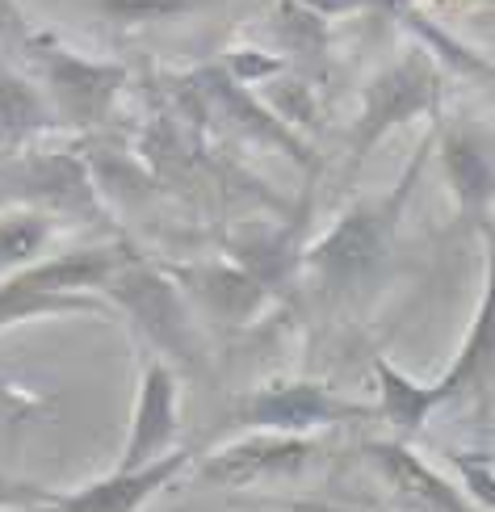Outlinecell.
<instances>
[{
	"instance_id": "2e32d148",
	"label": "cell",
	"mask_w": 495,
	"mask_h": 512,
	"mask_svg": "<svg viewBox=\"0 0 495 512\" xmlns=\"http://www.w3.org/2000/svg\"><path fill=\"white\" fill-rule=\"evenodd\" d=\"M59 126V114L51 97L34 89L26 76L0 68V147H17L42 131Z\"/></svg>"
},
{
	"instance_id": "30bf717a",
	"label": "cell",
	"mask_w": 495,
	"mask_h": 512,
	"mask_svg": "<svg viewBox=\"0 0 495 512\" xmlns=\"http://www.w3.org/2000/svg\"><path fill=\"white\" fill-rule=\"evenodd\" d=\"M361 454L407 512H483L466 496L462 483L433 471L403 437H370L361 445Z\"/></svg>"
},
{
	"instance_id": "e0dca14e",
	"label": "cell",
	"mask_w": 495,
	"mask_h": 512,
	"mask_svg": "<svg viewBox=\"0 0 495 512\" xmlns=\"http://www.w3.org/2000/svg\"><path fill=\"white\" fill-rule=\"evenodd\" d=\"M231 261L244 265L256 282H265L269 290H277L286 282V277L303 265V248H294V240L286 236V231H261V227H248L244 236H235L227 244Z\"/></svg>"
},
{
	"instance_id": "7a4b0ae2",
	"label": "cell",
	"mask_w": 495,
	"mask_h": 512,
	"mask_svg": "<svg viewBox=\"0 0 495 512\" xmlns=\"http://www.w3.org/2000/svg\"><path fill=\"white\" fill-rule=\"evenodd\" d=\"M122 244L76 248L59 256H38L34 265L5 273L0 282V332L26 319L47 315H114V303L101 294L110 273L126 261Z\"/></svg>"
},
{
	"instance_id": "3957f363",
	"label": "cell",
	"mask_w": 495,
	"mask_h": 512,
	"mask_svg": "<svg viewBox=\"0 0 495 512\" xmlns=\"http://www.w3.org/2000/svg\"><path fill=\"white\" fill-rule=\"evenodd\" d=\"M445 105V72L433 59V51H424L420 42H412L399 59H391L374 80L361 89V110L349 126V168H361L370 160L374 147L399 131V126L416 118H437Z\"/></svg>"
},
{
	"instance_id": "8992f818",
	"label": "cell",
	"mask_w": 495,
	"mask_h": 512,
	"mask_svg": "<svg viewBox=\"0 0 495 512\" xmlns=\"http://www.w3.org/2000/svg\"><path fill=\"white\" fill-rule=\"evenodd\" d=\"M30 55L42 72V93L51 97L59 126H97L110 118L118 93L126 89L131 72L114 59H93L72 51L68 42L51 34H30Z\"/></svg>"
},
{
	"instance_id": "5b68a950",
	"label": "cell",
	"mask_w": 495,
	"mask_h": 512,
	"mask_svg": "<svg viewBox=\"0 0 495 512\" xmlns=\"http://www.w3.org/2000/svg\"><path fill=\"white\" fill-rule=\"evenodd\" d=\"M378 416V403H357L344 399L340 391L324 387V382L307 378H282L265 382L248 395L231 403L227 424L244 433H315V429H340V424H365Z\"/></svg>"
},
{
	"instance_id": "5bb4252c",
	"label": "cell",
	"mask_w": 495,
	"mask_h": 512,
	"mask_svg": "<svg viewBox=\"0 0 495 512\" xmlns=\"http://www.w3.org/2000/svg\"><path fill=\"white\" fill-rule=\"evenodd\" d=\"M198 84H202V97L214 105L219 114H227L240 131H248L252 139H261V143H269V147H277V152H286L290 160H298V164H307V168H315V156H311V147L298 139V131L294 126H286L282 118H277L265 101H256L252 93H248V84H240L235 76H227L219 63L214 68H206L202 76H198Z\"/></svg>"
},
{
	"instance_id": "603a6c76",
	"label": "cell",
	"mask_w": 495,
	"mask_h": 512,
	"mask_svg": "<svg viewBox=\"0 0 495 512\" xmlns=\"http://www.w3.org/2000/svg\"><path fill=\"white\" fill-rule=\"evenodd\" d=\"M55 500H59V492H51V487L0 475V508H51Z\"/></svg>"
},
{
	"instance_id": "277c9868",
	"label": "cell",
	"mask_w": 495,
	"mask_h": 512,
	"mask_svg": "<svg viewBox=\"0 0 495 512\" xmlns=\"http://www.w3.org/2000/svg\"><path fill=\"white\" fill-rule=\"evenodd\" d=\"M101 294L110 298L114 311L131 319L139 336L152 349H160L164 357L185 361V366H198L202 361V336H198V324H193L189 294L177 286V277L164 265H147L131 252L110 273V282L101 286Z\"/></svg>"
},
{
	"instance_id": "ffe728a7",
	"label": "cell",
	"mask_w": 495,
	"mask_h": 512,
	"mask_svg": "<svg viewBox=\"0 0 495 512\" xmlns=\"http://www.w3.org/2000/svg\"><path fill=\"white\" fill-rule=\"evenodd\" d=\"M89 5L118 26H152V21H172V17H189L214 9L223 0H89Z\"/></svg>"
},
{
	"instance_id": "9a60e30c",
	"label": "cell",
	"mask_w": 495,
	"mask_h": 512,
	"mask_svg": "<svg viewBox=\"0 0 495 512\" xmlns=\"http://www.w3.org/2000/svg\"><path fill=\"white\" fill-rule=\"evenodd\" d=\"M374 387H378V420L391 424L395 437H403V441L420 437L424 424L433 420V412H441L437 399H433V387L407 378L386 357L374 361Z\"/></svg>"
},
{
	"instance_id": "d6986e66",
	"label": "cell",
	"mask_w": 495,
	"mask_h": 512,
	"mask_svg": "<svg viewBox=\"0 0 495 512\" xmlns=\"http://www.w3.org/2000/svg\"><path fill=\"white\" fill-rule=\"evenodd\" d=\"M399 26L412 30V38L420 42L424 51H433V59H437V63H449V68H458V72H466V76H479V80L495 76V72L487 68V59H483L479 51H470L466 42H458V38L449 34V30H441L437 21L428 17V13H420L416 5L399 17Z\"/></svg>"
},
{
	"instance_id": "6da1fadb",
	"label": "cell",
	"mask_w": 495,
	"mask_h": 512,
	"mask_svg": "<svg viewBox=\"0 0 495 512\" xmlns=\"http://www.w3.org/2000/svg\"><path fill=\"white\" fill-rule=\"evenodd\" d=\"M428 152H433V135L416 147L412 164L403 168V177L391 189L353 202L311 248H303V269L319 282V290H328L332 298H361L386 277Z\"/></svg>"
},
{
	"instance_id": "44dd1931",
	"label": "cell",
	"mask_w": 495,
	"mask_h": 512,
	"mask_svg": "<svg viewBox=\"0 0 495 512\" xmlns=\"http://www.w3.org/2000/svg\"><path fill=\"white\" fill-rule=\"evenodd\" d=\"M449 466L458 471L466 496L475 500L483 512H495V462L491 454H466V450H449Z\"/></svg>"
},
{
	"instance_id": "ac0fdd59",
	"label": "cell",
	"mask_w": 495,
	"mask_h": 512,
	"mask_svg": "<svg viewBox=\"0 0 495 512\" xmlns=\"http://www.w3.org/2000/svg\"><path fill=\"white\" fill-rule=\"evenodd\" d=\"M55 236V219L42 206H13L0 215V273L34 265Z\"/></svg>"
},
{
	"instance_id": "8fae6325",
	"label": "cell",
	"mask_w": 495,
	"mask_h": 512,
	"mask_svg": "<svg viewBox=\"0 0 495 512\" xmlns=\"http://www.w3.org/2000/svg\"><path fill=\"white\" fill-rule=\"evenodd\" d=\"M181 433V382L168 357H152L139 374V399L131 416V433L118 454V471H139V466L156 462L177 450Z\"/></svg>"
},
{
	"instance_id": "7402d4cb",
	"label": "cell",
	"mask_w": 495,
	"mask_h": 512,
	"mask_svg": "<svg viewBox=\"0 0 495 512\" xmlns=\"http://www.w3.org/2000/svg\"><path fill=\"white\" fill-rule=\"evenodd\" d=\"M219 68L227 76H235L240 84H269L273 76H282L290 68V59L286 55H269L261 47H235L219 59Z\"/></svg>"
},
{
	"instance_id": "ba28073f",
	"label": "cell",
	"mask_w": 495,
	"mask_h": 512,
	"mask_svg": "<svg viewBox=\"0 0 495 512\" xmlns=\"http://www.w3.org/2000/svg\"><path fill=\"white\" fill-rule=\"evenodd\" d=\"M433 152L445 189L470 227H491L495 215V131L475 118H449L437 126Z\"/></svg>"
},
{
	"instance_id": "d4e9b609",
	"label": "cell",
	"mask_w": 495,
	"mask_h": 512,
	"mask_svg": "<svg viewBox=\"0 0 495 512\" xmlns=\"http://www.w3.org/2000/svg\"><path fill=\"white\" fill-rule=\"evenodd\" d=\"M307 13L324 17V21H340V17H353V13H365V0H298Z\"/></svg>"
},
{
	"instance_id": "9c48e42d",
	"label": "cell",
	"mask_w": 495,
	"mask_h": 512,
	"mask_svg": "<svg viewBox=\"0 0 495 512\" xmlns=\"http://www.w3.org/2000/svg\"><path fill=\"white\" fill-rule=\"evenodd\" d=\"M324 458L311 433H265L256 429L198 462V479L214 487H252L265 479H294Z\"/></svg>"
},
{
	"instance_id": "4fadbf2b",
	"label": "cell",
	"mask_w": 495,
	"mask_h": 512,
	"mask_svg": "<svg viewBox=\"0 0 495 512\" xmlns=\"http://www.w3.org/2000/svg\"><path fill=\"white\" fill-rule=\"evenodd\" d=\"M177 286L189 294V303H198L206 315L223 319V324H244L265 307V298L273 294L265 282L235 265V261H202V265H164Z\"/></svg>"
},
{
	"instance_id": "cb8c5ba5",
	"label": "cell",
	"mask_w": 495,
	"mask_h": 512,
	"mask_svg": "<svg viewBox=\"0 0 495 512\" xmlns=\"http://www.w3.org/2000/svg\"><path fill=\"white\" fill-rule=\"evenodd\" d=\"M261 512H391V508H340V504H315V500H252Z\"/></svg>"
},
{
	"instance_id": "52a82bcc",
	"label": "cell",
	"mask_w": 495,
	"mask_h": 512,
	"mask_svg": "<svg viewBox=\"0 0 495 512\" xmlns=\"http://www.w3.org/2000/svg\"><path fill=\"white\" fill-rule=\"evenodd\" d=\"M483 236V252H487V269H483V294H479V307L475 319L466 328V340L458 345L454 361L445 366V374L433 387L437 408L445 403H462V408H475L483 420L491 416V403H495V223L479 231Z\"/></svg>"
},
{
	"instance_id": "7c38bea8",
	"label": "cell",
	"mask_w": 495,
	"mask_h": 512,
	"mask_svg": "<svg viewBox=\"0 0 495 512\" xmlns=\"http://www.w3.org/2000/svg\"><path fill=\"white\" fill-rule=\"evenodd\" d=\"M193 454L189 450H172L156 462L139 466V471H114L80 487V492H59V500L42 512H139L152 496H160L164 487H172L185 471H189Z\"/></svg>"
},
{
	"instance_id": "484cf974",
	"label": "cell",
	"mask_w": 495,
	"mask_h": 512,
	"mask_svg": "<svg viewBox=\"0 0 495 512\" xmlns=\"http://www.w3.org/2000/svg\"><path fill=\"white\" fill-rule=\"evenodd\" d=\"M416 0H365V9H374V13H382V17H403L407 9H412Z\"/></svg>"
}]
</instances>
